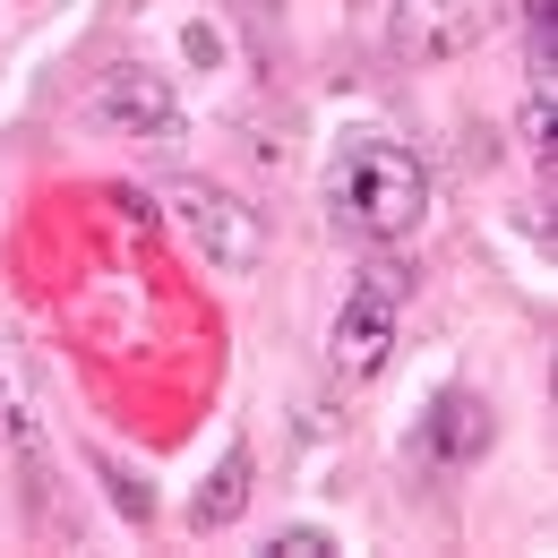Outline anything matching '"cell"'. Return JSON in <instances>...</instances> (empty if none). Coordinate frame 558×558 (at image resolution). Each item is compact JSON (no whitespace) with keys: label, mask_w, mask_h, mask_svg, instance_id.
<instances>
[{"label":"cell","mask_w":558,"mask_h":558,"mask_svg":"<svg viewBox=\"0 0 558 558\" xmlns=\"http://www.w3.org/2000/svg\"><path fill=\"white\" fill-rule=\"evenodd\" d=\"M327 550H336V542H327L318 524H283L276 533V558H327Z\"/></svg>","instance_id":"9c48e42d"},{"label":"cell","mask_w":558,"mask_h":558,"mask_svg":"<svg viewBox=\"0 0 558 558\" xmlns=\"http://www.w3.org/2000/svg\"><path fill=\"white\" fill-rule=\"evenodd\" d=\"M250 489H258V464H250V447H223V464H215L207 482H198V498H190V533H223V524H241Z\"/></svg>","instance_id":"52a82bcc"},{"label":"cell","mask_w":558,"mask_h":558,"mask_svg":"<svg viewBox=\"0 0 558 558\" xmlns=\"http://www.w3.org/2000/svg\"><path fill=\"white\" fill-rule=\"evenodd\" d=\"M421 215H429V172H421L413 146H396V138H344L336 146V163H327V223L336 232L387 250V241L413 232Z\"/></svg>","instance_id":"6da1fadb"},{"label":"cell","mask_w":558,"mask_h":558,"mask_svg":"<svg viewBox=\"0 0 558 558\" xmlns=\"http://www.w3.org/2000/svg\"><path fill=\"white\" fill-rule=\"evenodd\" d=\"M404 301H413V276H404L396 258H369V267L352 276L344 310H336V369H344V378H378V369H387V352L404 336Z\"/></svg>","instance_id":"7a4b0ae2"},{"label":"cell","mask_w":558,"mask_h":558,"mask_svg":"<svg viewBox=\"0 0 558 558\" xmlns=\"http://www.w3.org/2000/svg\"><path fill=\"white\" fill-rule=\"evenodd\" d=\"M172 215H181V232L207 250V267L223 276H250L258 258H267V232H258V207H241L232 190H207V181H181L172 190Z\"/></svg>","instance_id":"3957f363"},{"label":"cell","mask_w":558,"mask_h":558,"mask_svg":"<svg viewBox=\"0 0 558 558\" xmlns=\"http://www.w3.org/2000/svg\"><path fill=\"white\" fill-rule=\"evenodd\" d=\"M473 0H396V52L404 61H456L473 52Z\"/></svg>","instance_id":"8992f818"},{"label":"cell","mask_w":558,"mask_h":558,"mask_svg":"<svg viewBox=\"0 0 558 558\" xmlns=\"http://www.w3.org/2000/svg\"><path fill=\"white\" fill-rule=\"evenodd\" d=\"M104 482H112V507H121V515H138V524H146V507H155V498H146V482H130L121 464H104Z\"/></svg>","instance_id":"30bf717a"},{"label":"cell","mask_w":558,"mask_h":558,"mask_svg":"<svg viewBox=\"0 0 558 558\" xmlns=\"http://www.w3.org/2000/svg\"><path fill=\"white\" fill-rule=\"evenodd\" d=\"M95 130L104 138H172V121H181V104H172V86L155 70H138V61H121V70L95 77Z\"/></svg>","instance_id":"5b68a950"},{"label":"cell","mask_w":558,"mask_h":558,"mask_svg":"<svg viewBox=\"0 0 558 558\" xmlns=\"http://www.w3.org/2000/svg\"><path fill=\"white\" fill-rule=\"evenodd\" d=\"M489 456V404L473 387H447L413 429V464L421 473H438V482H456V473H473Z\"/></svg>","instance_id":"277c9868"},{"label":"cell","mask_w":558,"mask_h":558,"mask_svg":"<svg viewBox=\"0 0 558 558\" xmlns=\"http://www.w3.org/2000/svg\"><path fill=\"white\" fill-rule=\"evenodd\" d=\"M550 130H558V112H550V77H533V86H524V146H533V155H550Z\"/></svg>","instance_id":"ba28073f"}]
</instances>
